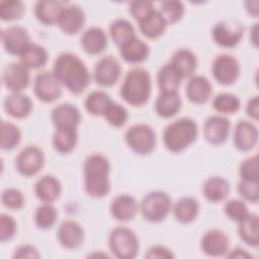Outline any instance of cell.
<instances>
[{
	"label": "cell",
	"instance_id": "7",
	"mask_svg": "<svg viewBox=\"0 0 259 259\" xmlns=\"http://www.w3.org/2000/svg\"><path fill=\"white\" fill-rule=\"evenodd\" d=\"M125 142L135 153L148 155L156 146V135L148 124H134L125 132Z\"/></svg>",
	"mask_w": 259,
	"mask_h": 259
},
{
	"label": "cell",
	"instance_id": "37",
	"mask_svg": "<svg viewBox=\"0 0 259 259\" xmlns=\"http://www.w3.org/2000/svg\"><path fill=\"white\" fill-rule=\"evenodd\" d=\"M112 102L109 95L101 90L91 92L85 99L86 110L94 116H103L107 107Z\"/></svg>",
	"mask_w": 259,
	"mask_h": 259
},
{
	"label": "cell",
	"instance_id": "29",
	"mask_svg": "<svg viewBox=\"0 0 259 259\" xmlns=\"http://www.w3.org/2000/svg\"><path fill=\"white\" fill-rule=\"evenodd\" d=\"M170 64L183 79L191 77L193 75L196 70L197 60L195 55L191 51L187 49H180L174 53Z\"/></svg>",
	"mask_w": 259,
	"mask_h": 259
},
{
	"label": "cell",
	"instance_id": "46",
	"mask_svg": "<svg viewBox=\"0 0 259 259\" xmlns=\"http://www.w3.org/2000/svg\"><path fill=\"white\" fill-rule=\"evenodd\" d=\"M1 201L10 209H20L24 205V195L17 188H7L2 192Z\"/></svg>",
	"mask_w": 259,
	"mask_h": 259
},
{
	"label": "cell",
	"instance_id": "56",
	"mask_svg": "<svg viewBox=\"0 0 259 259\" xmlns=\"http://www.w3.org/2000/svg\"><path fill=\"white\" fill-rule=\"evenodd\" d=\"M250 37H251V40L254 44V46L257 47V44H258V23H255L254 26L251 28Z\"/></svg>",
	"mask_w": 259,
	"mask_h": 259
},
{
	"label": "cell",
	"instance_id": "15",
	"mask_svg": "<svg viewBox=\"0 0 259 259\" xmlns=\"http://www.w3.org/2000/svg\"><path fill=\"white\" fill-rule=\"evenodd\" d=\"M200 247L202 252L208 256H224L229 252L230 239L225 232L218 229H212L203 235Z\"/></svg>",
	"mask_w": 259,
	"mask_h": 259
},
{
	"label": "cell",
	"instance_id": "32",
	"mask_svg": "<svg viewBox=\"0 0 259 259\" xmlns=\"http://www.w3.org/2000/svg\"><path fill=\"white\" fill-rule=\"evenodd\" d=\"M173 212L179 223L188 224L196 219L199 212V204L193 197H181L174 204Z\"/></svg>",
	"mask_w": 259,
	"mask_h": 259
},
{
	"label": "cell",
	"instance_id": "18",
	"mask_svg": "<svg viewBox=\"0 0 259 259\" xmlns=\"http://www.w3.org/2000/svg\"><path fill=\"white\" fill-rule=\"evenodd\" d=\"M85 19L83 9L78 5L73 4L65 6L57 24L64 33L75 34L82 29Z\"/></svg>",
	"mask_w": 259,
	"mask_h": 259
},
{
	"label": "cell",
	"instance_id": "34",
	"mask_svg": "<svg viewBox=\"0 0 259 259\" xmlns=\"http://www.w3.org/2000/svg\"><path fill=\"white\" fill-rule=\"evenodd\" d=\"M78 142L77 128H56L53 136V145L56 151L62 154L72 152Z\"/></svg>",
	"mask_w": 259,
	"mask_h": 259
},
{
	"label": "cell",
	"instance_id": "9",
	"mask_svg": "<svg viewBox=\"0 0 259 259\" xmlns=\"http://www.w3.org/2000/svg\"><path fill=\"white\" fill-rule=\"evenodd\" d=\"M45 164V155L40 148L36 146L24 147L16 157L15 166L17 171L26 177H30L39 172Z\"/></svg>",
	"mask_w": 259,
	"mask_h": 259
},
{
	"label": "cell",
	"instance_id": "11",
	"mask_svg": "<svg viewBox=\"0 0 259 259\" xmlns=\"http://www.w3.org/2000/svg\"><path fill=\"white\" fill-rule=\"evenodd\" d=\"M211 72L213 78L223 85H231L240 75L238 61L231 55H219L212 62Z\"/></svg>",
	"mask_w": 259,
	"mask_h": 259
},
{
	"label": "cell",
	"instance_id": "20",
	"mask_svg": "<svg viewBox=\"0 0 259 259\" xmlns=\"http://www.w3.org/2000/svg\"><path fill=\"white\" fill-rule=\"evenodd\" d=\"M258 142V130L250 121L240 120L237 122L234 132V145L242 152L252 150Z\"/></svg>",
	"mask_w": 259,
	"mask_h": 259
},
{
	"label": "cell",
	"instance_id": "19",
	"mask_svg": "<svg viewBox=\"0 0 259 259\" xmlns=\"http://www.w3.org/2000/svg\"><path fill=\"white\" fill-rule=\"evenodd\" d=\"M51 117L56 128H77L81 120V113L75 105L63 103L53 109Z\"/></svg>",
	"mask_w": 259,
	"mask_h": 259
},
{
	"label": "cell",
	"instance_id": "54",
	"mask_svg": "<svg viewBox=\"0 0 259 259\" xmlns=\"http://www.w3.org/2000/svg\"><path fill=\"white\" fill-rule=\"evenodd\" d=\"M226 256L229 258H251L252 257L251 254H249L246 250L240 247H237L234 250L230 251V253H227Z\"/></svg>",
	"mask_w": 259,
	"mask_h": 259
},
{
	"label": "cell",
	"instance_id": "40",
	"mask_svg": "<svg viewBox=\"0 0 259 259\" xmlns=\"http://www.w3.org/2000/svg\"><path fill=\"white\" fill-rule=\"evenodd\" d=\"M57 217L58 212L55 206L49 202H44L35 209L34 222L37 228L48 230L56 224Z\"/></svg>",
	"mask_w": 259,
	"mask_h": 259
},
{
	"label": "cell",
	"instance_id": "49",
	"mask_svg": "<svg viewBox=\"0 0 259 259\" xmlns=\"http://www.w3.org/2000/svg\"><path fill=\"white\" fill-rule=\"evenodd\" d=\"M16 232V222L9 215L2 213L0 215V241L6 242L13 238Z\"/></svg>",
	"mask_w": 259,
	"mask_h": 259
},
{
	"label": "cell",
	"instance_id": "30",
	"mask_svg": "<svg viewBox=\"0 0 259 259\" xmlns=\"http://www.w3.org/2000/svg\"><path fill=\"white\" fill-rule=\"evenodd\" d=\"M181 98L176 92H161L155 101L156 113L164 118L174 116L181 108Z\"/></svg>",
	"mask_w": 259,
	"mask_h": 259
},
{
	"label": "cell",
	"instance_id": "48",
	"mask_svg": "<svg viewBox=\"0 0 259 259\" xmlns=\"http://www.w3.org/2000/svg\"><path fill=\"white\" fill-rule=\"evenodd\" d=\"M239 171L243 180H259L258 156L254 155L244 160L240 165Z\"/></svg>",
	"mask_w": 259,
	"mask_h": 259
},
{
	"label": "cell",
	"instance_id": "25",
	"mask_svg": "<svg viewBox=\"0 0 259 259\" xmlns=\"http://www.w3.org/2000/svg\"><path fill=\"white\" fill-rule=\"evenodd\" d=\"M62 191L60 181L53 175L41 176L34 185V193L42 202L52 203L59 198Z\"/></svg>",
	"mask_w": 259,
	"mask_h": 259
},
{
	"label": "cell",
	"instance_id": "42",
	"mask_svg": "<svg viewBox=\"0 0 259 259\" xmlns=\"http://www.w3.org/2000/svg\"><path fill=\"white\" fill-rule=\"evenodd\" d=\"M241 106L240 99L231 93H221L212 100V107L221 113H234Z\"/></svg>",
	"mask_w": 259,
	"mask_h": 259
},
{
	"label": "cell",
	"instance_id": "17",
	"mask_svg": "<svg viewBox=\"0 0 259 259\" xmlns=\"http://www.w3.org/2000/svg\"><path fill=\"white\" fill-rule=\"evenodd\" d=\"M57 237L64 248L77 249L84 241V231L79 223L68 220L60 225Z\"/></svg>",
	"mask_w": 259,
	"mask_h": 259
},
{
	"label": "cell",
	"instance_id": "26",
	"mask_svg": "<svg viewBox=\"0 0 259 259\" xmlns=\"http://www.w3.org/2000/svg\"><path fill=\"white\" fill-rule=\"evenodd\" d=\"M149 53V46L138 37H134L119 47V54L121 58L131 64L144 62L148 58Z\"/></svg>",
	"mask_w": 259,
	"mask_h": 259
},
{
	"label": "cell",
	"instance_id": "45",
	"mask_svg": "<svg viewBox=\"0 0 259 259\" xmlns=\"http://www.w3.org/2000/svg\"><path fill=\"white\" fill-rule=\"evenodd\" d=\"M224 209L226 215L237 223L242 221L249 213L246 203L240 199H231L227 201Z\"/></svg>",
	"mask_w": 259,
	"mask_h": 259
},
{
	"label": "cell",
	"instance_id": "2",
	"mask_svg": "<svg viewBox=\"0 0 259 259\" xmlns=\"http://www.w3.org/2000/svg\"><path fill=\"white\" fill-rule=\"evenodd\" d=\"M84 188L88 195L101 198L110 191V164L101 154L88 156L84 163Z\"/></svg>",
	"mask_w": 259,
	"mask_h": 259
},
{
	"label": "cell",
	"instance_id": "5",
	"mask_svg": "<svg viewBox=\"0 0 259 259\" xmlns=\"http://www.w3.org/2000/svg\"><path fill=\"white\" fill-rule=\"evenodd\" d=\"M108 245L111 253L119 259L135 258L139 251L137 235L125 227H116L110 232Z\"/></svg>",
	"mask_w": 259,
	"mask_h": 259
},
{
	"label": "cell",
	"instance_id": "4",
	"mask_svg": "<svg viewBox=\"0 0 259 259\" xmlns=\"http://www.w3.org/2000/svg\"><path fill=\"white\" fill-rule=\"evenodd\" d=\"M196 122L188 117L179 118L168 124L163 133V141L167 150L179 153L191 145L197 138Z\"/></svg>",
	"mask_w": 259,
	"mask_h": 259
},
{
	"label": "cell",
	"instance_id": "39",
	"mask_svg": "<svg viewBox=\"0 0 259 259\" xmlns=\"http://www.w3.org/2000/svg\"><path fill=\"white\" fill-rule=\"evenodd\" d=\"M109 32L113 41L119 47L136 37L135 28L126 19L114 20L109 26Z\"/></svg>",
	"mask_w": 259,
	"mask_h": 259
},
{
	"label": "cell",
	"instance_id": "43",
	"mask_svg": "<svg viewBox=\"0 0 259 259\" xmlns=\"http://www.w3.org/2000/svg\"><path fill=\"white\" fill-rule=\"evenodd\" d=\"M24 13V5L18 0H3L0 2V18L4 21L19 19Z\"/></svg>",
	"mask_w": 259,
	"mask_h": 259
},
{
	"label": "cell",
	"instance_id": "23",
	"mask_svg": "<svg viewBox=\"0 0 259 259\" xmlns=\"http://www.w3.org/2000/svg\"><path fill=\"white\" fill-rule=\"evenodd\" d=\"M187 98L195 104L205 103L211 94V84L204 76H192L186 85Z\"/></svg>",
	"mask_w": 259,
	"mask_h": 259
},
{
	"label": "cell",
	"instance_id": "33",
	"mask_svg": "<svg viewBox=\"0 0 259 259\" xmlns=\"http://www.w3.org/2000/svg\"><path fill=\"white\" fill-rule=\"evenodd\" d=\"M238 233L241 240L252 247H257L259 243L258 236V217L254 213H248L242 221H240Z\"/></svg>",
	"mask_w": 259,
	"mask_h": 259
},
{
	"label": "cell",
	"instance_id": "12",
	"mask_svg": "<svg viewBox=\"0 0 259 259\" xmlns=\"http://www.w3.org/2000/svg\"><path fill=\"white\" fill-rule=\"evenodd\" d=\"M1 39L4 50L14 56H21L31 44L27 30L19 25H12L2 30Z\"/></svg>",
	"mask_w": 259,
	"mask_h": 259
},
{
	"label": "cell",
	"instance_id": "21",
	"mask_svg": "<svg viewBox=\"0 0 259 259\" xmlns=\"http://www.w3.org/2000/svg\"><path fill=\"white\" fill-rule=\"evenodd\" d=\"M140 205L135 197L127 194H120L116 196L110 204V213L117 221H130L133 220Z\"/></svg>",
	"mask_w": 259,
	"mask_h": 259
},
{
	"label": "cell",
	"instance_id": "35",
	"mask_svg": "<svg viewBox=\"0 0 259 259\" xmlns=\"http://www.w3.org/2000/svg\"><path fill=\"white\" fill-rule=\"evenodd\" d=\"M157 80L161 92H176L180 86L182 77L169 63L160 68Z\"/></svg>",
	"mask_w": 259,
	"mask_h": 259
},
{
	"label": "cell",
	"instance_id": "27",
	"mask_svg": "<svg viewBox=\"0 0 259 259\" xmlns=\"http://www.w3.org/2000/svg\"><path fill=\"white\" fill-rule=\"evenodd\" d=\"M5 111L12 117L24 118L29 115L32 110V101L20 92L12 93L4 100Z\"/></svg>",
	"mask_w": 259,
	"mask_h": 259
},
{
	"label": "cell",
	"instance_id": "3",
	"mask_svg": "<svg viewBox=\"0 0 259 259\" xmlns=\"http://www.w3.org/2000/svg\"><path fill=\"white\" fill-rule=\"evenodd\" d=\"M151 89L149 72L143 68H134L126 73L119 93L126 103L133 106H142L149 100Z\"/></svg>",
	"mask_w": 259,
	"mask_h": 259
},
{
	"label": "cell",
	"instance_id": "16",
	"mask_svg": "<svg viewBox=\"0 0 259 259\" xmlns=\"http://www.w3.org/2000/svg\"><path fill=\"white\" fill-rule=\"evenodd\" d=\"M230 120L224 116H209L203 124V136L211 145L224 144L230 133Z\"/></svg>",
	"mask_w": 259,
	"mask_h": 259
},
{
	"label": "cell",
	"instance_id": "22",
	"mask_svg": "<svg viewBox=\"0 0 259 259\" xmlns=\"http://www.w3.org/2000/svg\"><path fill=\"white\" fill-rule=\"evenodd\" d=\"M65 4L57 0H41L34 5V14L37 20L46 25L58 23L65 8Z\"/></svg>",
	"mask_w": 259,
	"mask_h": 259
},
{
	"label": "cell",
	"instance_id": "51",
	"mask_svg": "<svg viewBox=\"0 0 259 259\" xmlns=\"http://www.w3.org/2000/svg\"><path fill=\"white\" fill-rule=\"evenodd\" d=\"M146 258H158V259H168V258H174V254L170 249H168L165 246L162 245H155L152 246L148 252L145 254Z\"/></svg>",
	"mask_w": 259,
	"mask_h": 259
},
{
	"label": "cell",
	"instance_id": "50",
	"mask_svg": "<svg viewBox=\"0 0 259 259\" xmlns=\"http://www.w3.org/2000/svg\"><path fill=\"white\" fill-rule=\"evenodd\" d=\"M154 10L155 9L151 1H133L130 4V11L138 21L145 18Z\"/></svg>",
	"mask_w": 259,
	"mask_h": 259
},
{
	"label": "cell",
	"instance_id": "38",
	"mask_svg": "<svg viewBox=\"0 0 259 259\" xmlns=\"http://www.w3.org/2000/svg\"><path fill=\"white\" fill-rule=\"evenodd\" d=\"M21 141L19 127L9 121H2L0 127V147L2 150H13Z\"/></svg>",
	"mask_w": 259,
	"mask_h": 259
},
{
	"label": "cell",
	"instance_id": "31",
	"mask_svg": "<svg viewBox=\"0 0 259 259\" xmlns=\"http://www.w3.org/2000/svg\"><path fill=\"white\" fill-rule=\"evenodd\" d=\"M138 22L141 32L148 38H157L161 36L167 26V23L158 10L152 11Z\"/></svg>",
	"mask_w": 259,
	"mask_h": 259
},
{
	"label": "cell",
	"instance_id": "52",
	"mask_svg": "<svg viewBox=\"0 0 259 259\" xmlns=\"http://www.w3.org/2000/svg\"><path fill=\"white\" fill-rule=\"evenodd\" d=\"M39 257H40V254L38 253L37 249L31 245L19 246L14 251V254H13V258H17V259H23V258L36 259Z\"/></svg>",
	"mask_w": 259,
	"mask_h": 259
},
{
	"label": "cell",
	"instance_id": "55",
	"mask_svg": "<svg viewBox=\"0 0 259 259\" xmlns=\"http://www.w3.org/2000/svg\"><path fill=\"white\" fill-rule=\"evenodd\" d=\"M246 9L247 11L253 15V16H257L258 15V0H253V1H247L246 3Z\"/></svg>",
	"mask_w": 259,
	"mask_h": 259
},
{
	"label": "cell",
	"instance_id": "44",
	"mask_svg": "<svg viewBox=\"0 0 259 259\" xmlns=\"http://www.w3.org/2000/svg\"><path fill=\"white\" fill-rule=\"evenodd\" d=\"M103 117L106 119V121L115 127H119L122 126L127 118H128V113L127 110L124 106H122L121 104L112 101L109 106L107 107Z\"/></svg>",
	"mask_w": 259,
	"mask_h": 259
},
{
	"label": "cell",
	"instance_id": "13",
	"mask_svg": "<svg viewBox=\"0 0 259 259\" xmlns=\"http://www.w3.org/2000/svg\"><path fill=\"white\" fill-rule=\"evenodd\" d=\"M2 79L12 93L21 92L29 84V69L21 62L7 64L3 70Z\"/></svg>",
	"mask_w": 259,
	"mask_h": 259
},
{
	"label": "cell",
	"instance_id": "14",
	"mask_svg": "<svg viewBox=\"0 0 259 259\" xmlns=\"http://www.w3.org/2000/svg\"><path fill=\"white\" fill-rule=\"evenodd\" d=\"M120 72L121 67L117 59L112 56H106L96 63L93 76L98 85L109 87L117 82Z\"/></svg>",
	"mask_w": 259,
	"mask_h": 259
},
{
	"label": "cell",
	"instance_id": "41",
	"mask_svg": "<svg viewBox=\"0 0 259 259\" xmlns=\"http://www.w3.org/2000/svg\"><path fill=\"white\" fill-rule=\"evenodd\" d=\"M158 11L167 24H173L182 18L184 5L180 1H163Z\"/></svg>",
	"mask_w": 259,
	"mask_h": 259
},
{
	"label": "cell",
	"instance_id": "24",
	"mask_svg": "<svg viewBox=\"0 0 259 259\" xmlns=\"http://www.w3.org/2000/svg\"><path fill=\"white\" fill-rule=\"evenodd\" d=\"M81 46L88 55H99L107 47V36L102 28L92 26L83 32Z\"/></svg>",
	"mask_w": 259,
	"mask_h": 259
},
{
	"label": "cell",
	"instance_id": "47",
	"mask_svg": "<svg viewBox=\"0 0 259 259\" xmlns=\"http://www.w3.org/2000/svg\"><path fill=\"white\" fill-rule=\"evenodd\" d=\"M240 195L253 203H256L259 198V180H243L238 184Z\"/></svg>",
	"mask_w": 259,
	"mask_h": 259
},
{
	"label": "cell",
	"instance_id": "36",
	"mask_svg": "<svg viewBox=\"0 0 259 259\" xmlns=\"http://www.w3.org/2000/svg\"><path fill=\"white\" fill-rule=\"evenodd\" d=\"M20 62L28 69L41 68L48 62V52L42 46L31 42L20 56Z\"/></svg>",
	"mask_w": 259,
	"mask_h": 259
},
{
	"label": "cell",
	"instance_id": "53",
	"mask_svg": "<svg viewBox=\"0 0 259 259\" xmlns=\"http://www.w3.org/2000/svg\"><path fill=\"white\" fill-rule=\"evenodd\" d=\"M246 111H247V114L257 120L258 119V116H259V98L258 96H254L252 97L248 103H247V106H246Z\"/></svg>",
	"mask_w": 259,
	"mask_h": 259
},
{
	"label": "cell",
	"instance_id": "8",
	"mask_svg": "<svg viewBox=\"0 0 259 259\" xmlns=\"http://www.w3.org/2000/svg\"><path fill=\"white\" fill-rule=\"evenodd\" d=\"M244 33L243 25L236 19H228L218 22L212 28V38L223 48H234L237 46Z\"/></svg>",
	"mask_w": 259,
	"mask_h": 259
},
{
	"label": "cell",
	"instance_id": "10",
	"mask_svg": "<svg viewBox=\"0 0 259 259\" xmlns=\"http://www.w3.org/2000/svg\"><path fill=\"white\" fill-rule=\"evenodd\" d=\"M35 96L42 102H53L62 95V84L53 72L37 74L33 82Z\"/></svg>",
	"mask_w": 259,
	"mask_h": 259
},
{
	"label": "cell",
	"instance_id": "1",
	"mask_svg": "<svg viewBox=\"0 0 259 259\" xmlns=\"http://www.w3.org/2000/svg\"><path fill=\"white\" fill-rule=\"evenodd\" d=\"M53 73L70 92L82 93L90 84V73L83 61L72 53L59 55L54 64Z\"/></svg>",
	"mask_w": 259,
	"mask_h": 259
},
{
	"label": "cell",
	"instance_id": "6",
	"mask_svg": "<svg viewBox=\"0 0 259 259\" xmlns=\"http://www.w3.org/2000/svg\"><path fill=\"white\" fill-rule=\"evenodd\" d=\"M170 196L160 190L148 193L141 201L140 210L145 220L151 223H159L165 220L171 209Z\"/></svg>",
	"mask_w": 259,
	"mask_h": 259
},
{
	"label": "cell",
	"instance_id": "28",
	"mask_svg": "<svg viewBox=\"0 0 259 259\" xmlns=\"http://www.w3.org/2000/svg\"><path fill=\"white\" fill-rule=\"evenodd\" d=\"M202 192L207 200L220 202L228 197L230 193V183L224 177L212 176L203 183Z\"/></svg>",
	"mask_w": 259,
	"mask_h": 259
}]
</instances>
